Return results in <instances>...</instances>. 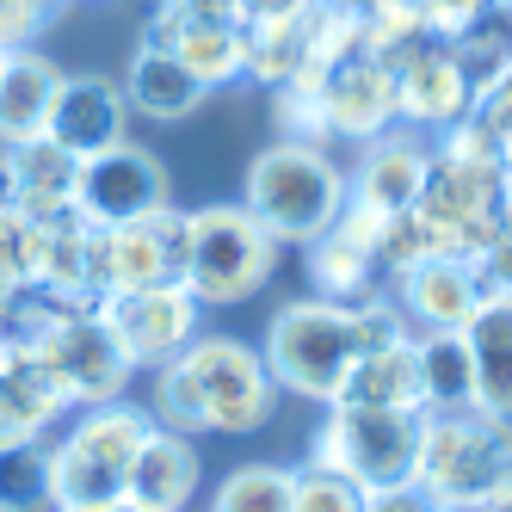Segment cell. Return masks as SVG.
<instances>
[{
    "label": "cell",
    "mask_w": 512,
    "mask_h": 512,
    "mask_svg": "<svg viewBox=\"0 0 512 512\" xmlns=\"http://www.w3.org/2000/svg\"><path fill=\"white\" fill-rule=\"evenodd\" d=\"M414 327L401 321L395 297L389 290H377V297H364V303H327V297H297V303H284L272 321H266V371L278 383V395H309V401H334L346 371L364 358V352H377V346H395V340H408Z\"/></svg>",
    "instance_id": "6da1fadb"
},
{
    "label": "cell",
    "mask_w": 512,
    "mask_h": 512,
    "mask_svg": "<svg viewBox=\"0 0 512 512\" xmlns=\"http://www.w3.org/2000/svg\"><path fill=\"white\" fill-rule=\"evenodd\" d=\"M278 408V383L266 371L260 346H247L235 334H198L179 358H167L155 371V401L149 420L167 432H260Z\"/></svg>",
    "instance_id": "7a4b0ae2"
},
{
    "label": "cell",
    "mask_w": 512,
    "mask_h": 512,
    "mask_svg": "<svg viewBox=\"0 0 512 512\" xmlns=\"http://www.w3.org/2000/svg\"><path fill=\"white\" fill-rule=\"evenodd\" d=\"M500 192H506V155L488 142V130L475 118H457L451 130H438L426 186H420V216H432L438 235L451 241V253L475 260L500 235Z\"/></svg>",
    "instance_id": "3957f363"
},
{
    "label": "cell",
    "mask_w": 512,
    "mask_h": 512,
    "mask_svg": "<svg viewBox=\"0 0 512 512\" xmlns=\"http://www.w3.org/2000/svg\"><path fill=\"white\" fill-rule=\"evenodd\" d=\"M241 204L278 247L284 241L309 247L321 229H334V216L346 210V173L334 167L327 149H315V142H284L278 136L272 149L253 155Z\"/></svg>",
    "instance_id": "277c9868"
},
{
    "label": "cell",
    "mask_w": 512,
    "mask_h": 512,
    "mask_svg": "<svg viewBox=\"0 0 512 512\" xmlns=\"http://www.w3.org/2000/svg\"><path fill=\"white\" fill-rule=\"evenodd\" d=\"M500 482H512V426L463 408V414H426L420 420V457H414V488L438 512H469L482 506Z\"/></svg>",
    "instance_id": "5b68a950"
},
{
    "label": "cell",
    "mask_w": 512,
    "mask_h": 512,
    "mask_svg": "<svg viewBox=\"0 0 512 512\" xmlns=\"http://www.w3.org/2000/svg\"><path fill=\"white\" fill-rule=\"evenodd\" d=\"M149 408L136 401H99V408H75L68 432L50 445V475H56V506H105L124 500L136 445L149 438Z\"/></svg>",
    "instance_id": "8992f818"
},
{
    "label": "cell",
    "mask_w": 512,
    "mask_h": 512,
    "mask_svg": "<svg viewBox=\"0 0 512 512\" xmlns=\"http://www.w3.org/2000/svg\"><path fill=\"white\" fill-rule=\"evenodd\" d=\"M278 272V241L247 216V204L186 210V284L204 309L247 303Z\"/></svg>",
    "instance_id": "52a82bcc"
},
{
    "label": "cell",
    "mask_w": 512,
    "mask_h": 512,
    "mask_svg": "<svg viewBox=\"0 0 512 512\" xmlns=\"http://www.w3.org/2000/svg\"><path fill=\"white\" fill-rule=\"evenodd\" d=\"M420 420L426 414H401V408H327L309 463L346 475L364 494L414 482V457H420Z\"/></svg>",
    "instance_id": "ba28073f"
},
{
    "label": "cell",
    "mask_w": 512,
    "mask_h": 512,
    "mask_svg": "<svg viewBox=\"0 0 512 512\" xmlns=\"http://www.w3.org/2000/svg\"><path fill=\"white\" fill-rule=\"evenodd\" d=\"M25 346L44 358V371L68 395V408H99V401H124V383L136 377V364L124 358L118 334L105 327L99 309L56 315L50 327L25 334Z\"/></svg>",
    "instance_id": "9c48e42d"
},
{
    "label": "cell",
    "mask_w": 512,
    "mask_h": 512,
    "mask_svg": "<svg viewBox=\"0 0 512 512\" xmlns=\"http://www.w3.org/2000/svg\"><path fill=\"white\" fill-rule=\"evenodd\" d=\"M173 204V179L161 167L155 149H142V142H118V149H99L81 161L75 173V210L87 216L93 229H118V223H136V216H149Z\"/></svg>",
    "instance_id": "30bf717a"
},
{
    "label": "cell",
    "mask_w": 512,
    "mask_h": 512,
    "mask_svg": "<svg viewBox=\"0 0 512 512\" xmlns=\"http://www.w3.org/2000/svg\"><path fill=\"white\" fill-rule=\"evenodd\" d=\"M389 75H395V124L401 130H451L457 118H469V75L463 62L451 50V38H438V31H426V38H414L408 50L383 56Z\"/></svg>",
    "instance_id": "8fae6325"
},
{
    "label": "cell",
    "mask_w": 512,
    "mask_h": 512,
    "mask_svg": "<svg viewBox=\"0 0 512 512\" xmlns=\"http://www.w3.org/2000/svg\"><path fill=\"white\" fill-rule=\"evenodd\" d=\"M99 315L118 334V346H124V358L136 371H161L167 358H179L198 340L204 303L186 284H149V290H118V297H105Z\"/></svg>",
    "instance_id": "7c38bea8"
},
{
    "label": "cell",
    "mask_w": 512,
    "mask_h": 512,
    "mask_svg": "<svg viewBox=\"0 0 512 512\" xmlns=\"http://www.w3.org/2000/svg\"><path fill=\"white\" fill-rule=\"evenodd\" d=\"M179 278H186V210L179 204H161L118 229H99V297L179 284Z\"/></svg>",
    "instance_id": "4fadbf2b"
},
{
    "label": "cell",
    "mask_w": 512,
    "mask_h": 512,
    "mask_svg": "<svg viewBox=\"0 0 512 512\" xmlns=\"http://www.w3.org/2000/svg\"><path fill=\"white\" fill-rule=\"evenodd\" d=\"M303 81H315V99H321V118H327L334 142H377L383 130H395V75L371 44L334 56Z\"/></svg>",
    "instance_id": "5bb4252c"
},
{
    "label": "cell",
    "mask_w": 512,
    "mask_h": 512,
    "mask_svg": "<svg viewBox=\"0 0 512 512\" xmlns=\"http://www.w3.org/2000/svg\"><path fill=\"white\" fill-rule=\"evenodd\" d=\"M401 321L420 327V334H457V327L475 315V303L488 297L482 272H475V260H463V253H438V260H420L408 266L401 278L383 284Z\"/></svg>",
    "instance_id": "9a60e30c"
},
{
    "label": "cell",
    "mask_w": 512,
    "mask_h": 512,
    "mask_svg": "<svg viewBox=\"0 0 512 512\" xmlns=\"http://www.w3.org/2000/svg\"><path fill=\"white\" fill-rule=\"evenodd\" d=\"M68 155H99V149H118L130 142V99L112 75H68L56 105H50V130Z\"/></svg>",
    "instance_id": "2e32d148"
},
{
    "label": "cell",
    "mask_w": 512,
    "mask_h": 512,
    "mask_svg": "<svg viewBox=\"0 0 512 512\" xmlns=\"http://www.w3.org/2000/svg\"><path fill=\"white\" fill-rule=\"evenodd\" d=\"M142 44L173 50L210 93L216 87H235L247 75V25L241 19H179L167 7H149V31H142Z\"/></svg>",
    "instance_id": "e0dca14e"
},
{
    "label": "cell",
    "mask_w": 512,
    "mask_h": 512,
    "mask_svg": "<svg viewBox=\"0 0 512 512\" xmlns=\"http://www.w3.org/2000/svg\"><path fill=\"white\" fill-rule=\"evenodd\" d=\"M426 161H432V142H420V130H401L395 124L377 142H364V161L346 179V198L364 204V210H377V216L414 210L420 186H426Z\"/></svg>",
    "instance_id": "ac0fdd59"
},
{
    "label": "cell",
    "mask_w": 512,
    "mask_h": 512,
    "mask_svg": "<svg viewBox=\"0 0 512 512\" xmlns=\"http://www.w3.org/2000/svg\"><path fill=\"white\" fill-rule=\"evenodd\" d=\"M62 81L68 75L38 44L0 56V149H13V142H31V136L50 130V105H56Z\"/></svg>",
    "instance_id": "d6986e66"
},
{
    "label": "cell",
    "mask_w": 512,
    "mask_h": 512,
    "mask_svg": "<svg viewBox=\"0 0 512 512\" xmlns=\"http://www.w3.org/2000/svg\"><path fill=\"white\" fill-rule=\"evenodd\" d=\"M62 414H68V395H62L56 377L44 371V358L31 352L25 340H13L7 364H0V445L44 438Z\"/></svg>",
    "instance_id": "ffe728a7"
},
{
    "label": "cell",
    "mask_w": 512,
    "mask_h": 512,
    "mask_svg": "<svg viewBox=\"0 0 512 512\" xmlns=\"http://www.w3.org/2000/svg\"><path fill=\"white\" fill-rule=\"evenodd\" d=\"M198 445L186 432H167V426H149V438L136 445V463H130V482H124V500L149 506V512H186L192 494H198Z\"/></svg>",
    "instance_id": "44dd1931"
},
{
    "label": "cell",
    "mask_w": 512,
    "mask_h": 512,
    "mask_svg": "<svg viewBox=\"0 0 512 512\" xmlns=\"http://www.w3.org/2000/svg\"><path fill=\"white\" fill-rule=\"evenodd\" d=\"M463 346L475 364V408L512 426V297L488 290L463 321Z\"/></svg>",
    "instance_id": "7402d4cb"
},
{
    "label": "cell",
    "mask_w": 512,
    "mask_h": 512,
    "mask_svg": "<svg viewBox=\"0 0 512 512\" xmlns=\"http://www.w3.org/2000/svg\"><path fill=\"white\" fill-rule=\"evenodd\" d=\"M118 87L130 99V118H149V124H179V118H192L210 99V87L161 44H136V56H130Z\"/></svg>",
    "instance_id": "603a6c76"
},
{
    "label": "cell",
    "mask_w": 512,
    "mask_h": 512,
    "mask_svg": "<svg viewBox=\"0 0 512 512\" xmlns=\"http://www.w3.org/2000/svg\"><path fill=\"white\" fill-rule=\"evenodd\" d=\"M7 155V173L19 186V210L31 223H50V216L75 210V173H81V155H68L56 136H31V142H13Z\"/></svg>",
    "instance_id": "cb8c5ba5"
},
{
    "label": "cell",
    "mask_w": 512,
    "mask_h": 512,
    "mask_svg": "<svg viewBox=\"0 0 512 512\" xmlns=\"http://www.w3.org/2000/svg\"><path fill=\"white\" fill-rule=\"evenodd\" d=\"M340 408H401V414H426L420 408V364H414V334L395 340V346H377L364 352L346 383H340ZM327 401V408H334Z\"/></svg>",
    "instance_id": "d4e9b609"
},
{
    "label": "cell",
    "mask_w": 512,
    "mask_h": 512,
    "mask_svg": "<svg viewBox=\"0 0 512 512\" xmlns=\"http://www.w3.org/2000/svg\"><path fill=\"white\" fill-rule=\"evenodd\" d=\"M414 364H420V408L426 414H463L475 408V364L457 334H414Z\"/></svg>",
    "instance_id": "484cf974"
},
{
    "label": "cell",
    "mask_w": 512,
    "mask_h": 512,
    "mask_svg": "<svg viewBox=\"0 0 512 512\" xmlns=\"http://www.w3.org/2000/svg\"><path fill=\"white\" fill-rule=\"evenodd\" d=\"M303 75H309V13L247 25V75L241 81H260L266 93H278Z\"/></svg>",
    "instance_id": "4316f807"
},
{
    "label": "cell",
    "mask_w": 512,
    "mask_h": 512,
    "mask_svg": "<svg viewBox=\"0 0 512 512\" xmlns=\"http://www.w3.org/2000/svg\"><path fill=\"white\" fill-rule=\"evenodd\" d=\"M451 50L463 62L469 87H488V81L512 75V7H500V0L482 7L463 31H451Z\"/></svg>",
    "instance_id": "83f0119b"
},
{
    "label": "cell",
    "mask_w": 512,
    "mask_h": 512,
    "mask_svg": "<svg viewBox=\"0 0 512 512\" xmlns=\"http://www.w3.org/2000/svg\"><path fill=\"white\" fill-rule=\"evenodd\" d=\"M0 512H56V475H50V445H0Z\"/></svg>",
    "instance_id": "f1b7e54d"
},
{
    "label": "cell",
    "mask_w": 512,
    "mask_h": 512,
    "mask_svg": "<svg viewBox=\"0 0 512 512\" xmlns=\"http://www.w3.org/2000/svg\"><path fill=\"white\" fill-rule=\"evenodd\" d=\"M438 253H451V241L438 235L432 216H420V210H395V216H383V229H377V266H383V284L401 278L408 266H420V260H438Z\"/></svg>",
    "instance_id": "f546056e"
},
{
    "label": "cell",
    "mask_w": 512,
    "mask_h": 512,
    "mask_svg": "<svg viewBox=\"0 0 512 512\" xmlns=\"http://www.w3.org/2000/svg\"><path fill=\"white\" fill-rule=\"evenodd\" d=\"M210 512H290V469L278 463H241L223 475Z\"/></svg>",
    "instance_id": "4dcf8cb0"
},
{
    "label": "cell",
    "mask_w": 512,
    "mask_h": 512,
    "mask_svg": "<svg viewBox=\"0 0 512 512\" xmlns=\"http://www.w3.org/2000/svg\"><path fill=\"white\" fill-rule=\"evenodd\" d=\"M38 284V223L25 210H0V303Z\"/></svg>",
    "instance_id": "1f68e13d"
},
{
    "label": "cell",
    "mask_w": 512,
    "mask_h": 512,
    "mask_svg": "<svg viewBox=\"0 0 512 512\" xmlns=\"http://www.w3.org/2000/svg\"><path fill=\"white\" fill-rule=\"evenodd\" d=\"M290 512H364V488L321 463H303L290 469Z\"/></svg>",
    "instance_id": "d6a6232c"
},
{
    "label": "cell",
    "mask_w": 512,
    "mask_h": 512,
    "mask_svg": "<svg viewBox=\"0 0 512 512\" xmlns=\"http://www.w3.org/2000/svg\"><path fill=\"white\" fill-rule=\"evenodd\" d=\"M68 0H0V50H25L38 44L50 19H62Z\"/></svg>",
    "instance_id": "836d02e7"
},
{
    "label": "cell",
    "mask_w": 512,
    "mask_h": 512,
    "mask_svg": "<svg viewBox=\"0 0 512 512\" xmlns=\"http://www.w3.org/2000/svg\"><path fill=\"white\" fill-rule=\"evenodd\" d=\"M469 118L482 124V130H488V142L506 155V149H512V75H500V81H488V87H475Z\"/></svg>",
    "instance_id": "e575fe53"
},
{
    "label": "cell",
    "mask_w": 512,
    "mask_h": 512,
    "mask_svg": "<svg viewBox=\"0 0 512 512\" xmlns=\"http://www.w3.org/2000/svg\"><path fill=\"white\" fill-rule=\"evenodd\" d=\"M482 7H494V0H414V13L426 31H438V38H451V31H463Z\"/></svg>",
    "instance_id": "d590c367"
},
{
    "label": "cell",
    "mask_w": 512,
    "mask_h": 512,
    "mask_svg": "<svg viewBox=\"0 0 512 512\" xmlns=\"http://www.w3.org/2000/svg\"><path fill=\"white\" fill-rule=\"evenodd\" d=\"M364 512H438L414 482H401V488H377V494H364Z\"/></svg>",
    "instance_id": "8d00e7d4"
},
{
    "label": "cell",
    "mask_w": 512,
    "mask_h": 512,
    "mask_svg": "<svg viewBox=\"0 0 512 512\" xmlns=\"http://www.w3.org/2000/svg\"><path fill=\"white\" fill-rule=\"evenodd\" d=\"M241 7V25H266V19H297V13H309L315 0H235Z\"/></svg>",
    "instance_id": "74e56055"
},
{
    "label": "cell",
    "mask_w": 512,
    "mask_h": 512,
    "mask_svg": "<svg viewBox=\"0 0 512 512\" xmlns=\"http://www.w3.org/2000/svg\"><path fill=\"white\" fill-rule=\"evenodd\" d=\"M469 512H512V482H500V488H494L482 506H469Z\"/></svg>",
    "instance_id": "f35d334b"
},
{
    "label": "cell",
    "mask_w": 512,
    "mask_h": 512,
    "mask_svg": "<svg viewBox=\"0 0 512 512\" xmlns=\"http://www.w3.org/2000/svg\"><path fill=\"white\" fill-rule=\"evenodd\" d=\"M0 210H19V186H13V173H7V155H0Z\"/></svg>",
    "instance_id": "ab89813d"
},
{
    "label": "cell",
    "mask_w": 512,
    "mask_h": 512,
    "mask_svg": "<svg viewBox=\"0 0 512 512\" xmlns=\"http://www.w3.org/2000/svg\"><path fill=\"white\" fill-rule=\"evenodd\" d=\"M56 512H149V506H136V500H105V506H56Z\"/></svg>",
    "instance_id": "60d3db41"
},
{
    "label": "cell",
    "mask_w": 512,
    "mask_h": 512,
    "mask_svg": "<svg viewBox=\"0 0 512 512\" xmlns=\"http://www.w3.org/2000/svg\"><path fill=\"white\" fill-rule=\"evenodd\" d=\"M500 235H512V167H506V192H500Z\"/></svg>",
    "instance_id": "b9f144b4"
},
{
    "label": "cell",
    "mask_w": 512,
    "mask_h": 512,
    "mask_svg": "<svg viewBox=\"0 0 512 512\" xmlns=\"http://www.w3.org/2000/svg\"><path fill=\"white\" fill-rule=\"evenodd\" d=\"M7 352H13V334H7V327H0V364H7Z\"/></svg>",
    "instance_id": "7bdbcfd3"
},
{
    "label": "cell",
    "mask_w": 512,
    "mask_h": 512,
    "mask_svg": "<svg viewBox=\"0 0 512 512\" xmlns=\"http://www.w3.org/2000/svg\"><path fill=\"white\" fill-rule=\"evenodd\" d=\"M334 7H371V0H334Z\"/></svg>",
    "instance_id": "ee69618b"
},
{
    "label": "cell",
    "mask_w": 512,
    "mask_h": 512,
    "mask_svg": "<svg viewBox=\"0 0 512 512\" xmlns=\"http://www.w3.org/2000/svg\"><path fill=\"white\" fill-rule=\"evenodd\" d=\"M506 167H512V149H506Z\"/></svg>",
    "instance_id": "f6af8a7d"
},
{
    "label": "cell",
    "mask_w": 512,
    "mask_h": 512,
    "mask_svg": "<svg viewBox=\"0 0 512 512\" xmlns=\"http://www.w3.org/2000/svg\"><path fill=\"white\" fill-rule=\"evenodd\" d=\"M500 7H512V0H500Z\"/></svg>",
    "instance_id": "bcb514c9"
},
{
    "label": "cell",
    "mask_w": 512,
    "mask_h": 512,
    "mask_svg": "<svg viewBox=\"0 0 512 512\" xmlns=\"http://www.w3.org/2000/svg\"><path fill=\"white\" fill-rule=\"evenodd\" d=\"M0 56H7V50H0Z\"/></svg>",
    "instance_id": "7dc6e473"
}]
</instances>
